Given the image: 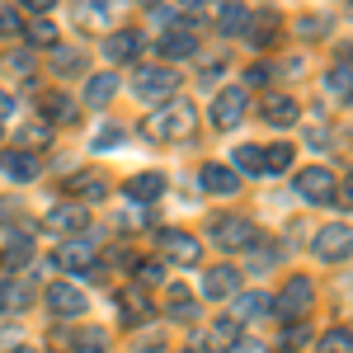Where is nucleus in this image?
Returning <instances> with one entry per match:
<instances>
[{
	"label": "nucleus",
	"mask_w": 353,
	"mask_h": 353,
	"mask_svg": "<svg viewBox=\"0 0 353 353\" xmlns=\"http://www.w3.org/2000/svg\"><path fill=\"white\" fill-rule=\"evenodd\" d=\"M301 344H306V325H301V321H292V325L283 330V349H301Z\"/></svg>",
	"instance_id": "nucleus-42"
},
{
	"label": "nucleus",
	"mask_w": 353,
	"mask_h": 353,
	"mask_svg": "<svg viewBox=\"0 0 353 353\" xmlns=\"http://www.w3.org/2000/svg\"><path fill=\"white\" fill-rule=\"evenodd\" d=\"M231 353H264V344H254V339H245V344H236Z\"/></svg>",
	"instance_id": "nucleus-46"
},
{
	"label": "nucleus",
	"mask_w": 353,
	"mask_h": 353,
	"mask_svg": "<svg viewBox=\"0 0 353 353\" xmlns=\"http://www.w3.org/2000/svg\"><path fill=\"white\" fill-rule=\"evenodd\" d=\"M325 81H330V90H334V94H353V66H334Z\"/></svg>",
	"instance_id": "nucleus-39"
},
{
	"label": "nucleus",
	"mask_w": 353,
	"mask_h": 353,
	"mask_svg": "<svg viewBox=\"0 0 353 353\" xmlns=\"http://www.w3.org/2000/svg\"><path fill=\"white\" fill-rule=\"evenodd\" d=\"M321 353H353V330L349 325H334L321 334Z\"/></svg>",
	"instance_id": "nucleus-29"
},
{
	"label": "nucleus",
	"mask_w": 353,
	"mask_h": 353,
	"mask_svg": "<svg viewBox=\"0 0 353 353\" xmlns=\"http://www.w3.org/2000/svg\"><path fill=\"white\" fill-rule=\"evenodd\" d=\"M76 344H81L76 353H109V334H104V330H85Z\"/></svg>",
	"instance_id": "nucleus-38"
},
{
	"label": "nucleus",
	"mask_w": 353,
	"mask_h": 353,
	"mask_svg": "<svg viewBox=\"0 0 353 353\" xmlns=\"http://www.w3.org/2000/svg\"><path fill=\"white\" fill-rule=\"evenodd\" d=\"M212 241L226 245V250H250V245H259V231H254V221L217 217V221H212Z\"/></svg>",
	"instance_id": "nucleus-8"
},
{
	"label": "nucleus",
	"mask_w": 353,
	"mask_h": 353,
	"mask_svg": "<svg viewBox=\"0 0 353 353\" xmlns=\"http://www.w3.org/2000/svg\"><path fill=\"white\" fill-rule=\"evenodd\" d=\"M297 33L301 38H321V33H330V14H306L297 24Z\"/></svg>",
	"instance_id": "nucleus-40"
},
{
	"label": "nucleus",
	"mask_w": 353,
	"mask_h": 353,
	"mask_svg": "<svg viewBox=\"0 0 353 353\" xmlns=\"http://www.w3.org/2000/svg\"><path fill=\"white\" fill-rule=\"evenodd\" d=\"M241 344L236 339V321H217V325H208V334H203V349L208 353H231Z\"/></svg>",
	"instance_id": "nucleus-26"
},
{
	"label": "nucleus",
	"mask_w": 353,
	"mask_h": 353,
	"mask_svg": "<svg viewBox=\"0 0 353 353\" xmlns=\"http://www.w3.org/2000/svg\"><path fill=\"white\" fill-rule=\"evenodd\" d=\"M10 71H14V76H33V61H28L24 52H14L10 57Z\"/></svg>",
	"instance_id": "nucleus-44"
},
{
	"label": "nucleus",
	"mask_w": 353,
	"mask_h": 353,
	"mask_svg": "<svg viewBox=\"0 0 353 353\" xmlns=\"http://www.w3.org/2000/svg\"><path fill=\"white\" fill-rule=\"evenodd\" d=\"M297 118H301V109H297L292 94H269V99H264V123H269V128H292Z\"/></svg>",
	"instance_id": "nucleus-21"
},
{
	"label": "nucleus",
	"mask_w": 353,
	"mask_h": 353,
	"mask_svg": "<svg viewBox=\"0 0 353 353\" xmlns=\"http://www.w3.org/2000/svg\"><path fill=\"white\" fill-rule=\"evenodd\" d=\"M19 137H24V146H19V151H28V146H52V128H48V123H28Z\"/></svg>",
	"instance_id": "nucleus-36"
},
{
	"label": "nucleus",
	"mask_w": 353,
	"mask_h": 353,
	"mask_svg": "<svg viewBox=\"0 0 353 353\" xmlns=\"http://www.w3.org/2000/svg\"><path fill=\"white\" fill-rule=\"evenodd\" d=\"M245 24H250V10H245V5H221L217 10V28L221 33H245Z\"/></svg>",
	"instance_id": "nucleus-28"
},
{
	"label": "nucleus",
	"mask_w": 353,
	"mask_h": 353,
	"mask_svg": "<svg viewBox=\"0 0 353 353\" xmlns=\"http://www.w3.org/2000/svg\"><path fill=\"white\" fill-rule=\"evenodd\" d=\"M269 76H273V71L264 66V61H254V66L245 71V81H250V85H269Z\"/></svg>",
	"instance_id": "nucleus-43"
},
{
	"label": "nucleus",
	"mask_w": 353,
	"mask_h": 353,
	"mask_svg": "<svg viewBox=\"0 0 353 353\" xmlns=\"http://www.w3.org/2000/svg\"><path fill=\"white\" fill-rule=\"evenodd\" d=\"M174 90H179V76L170 66H137V76H132L137 99H170Z\"/></svg>",
	"instance_id": "nucleus-5"
},
{
	"label": "nucleus",
	"mask_w": 353,
	"mask_h": 353,
	"mask_svg": "<svg viewBox=\"0 0 353 353\" xmlns=\"http://www.w3.org/2000/svg\"><path fill=\"white\" fill-rule=\"evenodd\" d=\"M311 301H316V288H311V278H301V273H297V278L283 283V292H278V301H273V311L292 325V321H301V316L311 311Z\"/></svg>",
	"instance_id": "nucleus-3"
},
{
	"label": "nucleus",
	"mask_w": 353,
	"mask_h": 353,
	"mask_svg": "<svg viewBox=\"0 0 353 353\" xmlns=\"http://www.w3.org/2000/svg\"><path fill=\"white\" fill-rule=\"evenodd\" d=\"M231 301H236V306H231V321H236V325H241V321H259V316L273 306L264 292H236Z\"/></svg>",
	"instance_id": "nucleus-25"
},
{
	"label": "nucleus",
	"mask_w": 353,
	"mask_h": 353,
	"mask_svg": "<svg viewBox=\"0 0 353 353\" xmlns=\"http://www.w3.org/2000/svg\"><path fill=\"white\" fill-rule=\"evenodd\" d=\"M292 156H297L292 146H269V151H264V174H283V170L292 165Z\"/></svg>",
	"instance_id": "nucleus-33"
},
{
	"label": "nucleus",
	"mask_w": 353,
	"mask_h": 353,
	"mask_svg": "<svg viewBox=\"0 0 353 353\" xmlns=\"http://www.w3.org/2000/svg\"><path fill=\"white\" fill-rule=\"evenodd\" d=\"M10 353H38V349H28V344H14V349H10Z\"/></svg>",
	"instance_id": "nucleus-47"
},
{
	"label": "nucleus",
	"mask_w": 353,
	"mask_h": 353,
	"mask_svg": "<svg viewBox=\"0 0 353 353\" xmlns=\"http://www.w3.org/2000/svg\"><path fill=\"white\" fill-rule=\"evenodd\" d=\"M28 250H33V245H28V236H24V231H14V236L5 241V264H10V269H19V264L28 259Z\"/></svg>",
	"instance_id": "nucleus-32"
},
{
	"label": "nucleus",
	"mask_w": 353,
	"mask_h": 353,
	"mask_svg": "<svg viewBox=\"0 0 353 353\" xmlns=\"http://www.w3.org/2000/svg\"><path fill=\"white\" fill-rule=\"evenodd\" d=\"M245 109H250L245 90L241 85H226L217 99H212V123H217V128H236V123L245 118Z\"/></svg>",
	"instance_id": "nucleus-11"
},
{
	"label": "nucleus",
	"mask_w": 353,
	"mask_h": 353,
	"mask_svg": "<svg viewBox=\"0 0 353 353\" xmlns=\"http://www.w3.org/2000/svg\"><path fill=\"white\" fill-rule=\"evenodd\" d=\"M156 245H161L165 264H174V269H193V264L203 259V245H198V236H189V231H174V226H161V231H156Z\"/></svg>",
	"instance_id": "nucleus-2"
},
{
	"label": "nucleus",
	"mask_w": 353,
	"mask_h": 353,
	"mask_svg": "<svg viewBox=\"0 0 353 353\" xmlns=\"http://www.w3.org/2000/svg\"><path fill=\"white\" fill-rule=\"evenodd\" d=\"M170 316H174V321H193V316H198L189 288H170Z\"/></svg>",
	"instance_id": "nucleus-30"
},
{
	"label": "nucleus",
	"mask_w": 353,
	"mask_h": 353,
	"mask_svg": "<svg viewBox=\"0 0 353 353\" xmlns=\"http://www.w3.org/2000/svg\"><path fill=\"white\" fill-rule=\"evenodd\" d=\"M19 33H24V19H19V10L0 5V38L10 43V38H19Z\"/></svg>",
	"instance_id": "nucleus-37"
},
{
	"label": "nucleus",
	"mask_w": 353,
	"mask_h": 353,
	"mask_svg": "<svg viewBox=\"0 0 353 353\" xmlns=\"http://www.w3.org/2000/svg\"><path fill=\"white\" fill-rule=\"evenodd\" d=\"M33 306V283L28 278H5L0 283V311L14 316V311H28Z\"/></svg>",
	"instance_id": "nucleus-16"
},
{
	"label": "nucleus",
	"mask_w": 353,
	"mask_h": 353,
	"mask_svg": "<svg viewBox=\"0 0 353 353\" xmlns=\"http://www.w3.org/2000/svg\"><path fill=\"white\" fill-rule=\"evenodd\" d=\"M48 231H66V236H76V231H90V217H85L81 203H57L52 212H48Z\"/></svg>",
	"instance_id": "nucleus-15"
},
{
	"label": "nucleus",
	"mask_w": 353,
	"mask_h": 353,
	"mask_svg": "<svg viewBox=\"0 0 353 353\" xmlns=\"http://www.w3.org/2000/svg\"><path fill=\"white\" fill-rule=\"evenodd\" d=\"M311 254H316V259H325V264L349 259V254H353V226H339V221L321 226V231H316V241H311Z\"/></svg>",
	"instance_id": "nucleus-4"
},
{
	"label": "nucleus",
	"mask_w": 353,
	"mask_h": 353,
	"mask_svg": "<svg viewBox=\"0 0 353 353\" xmlns=\"http://www.w3.org/2000/svg\"><path fill=\"white\" fill-rule=\"evenodd\" d=\"M156 48H161V57L179 61V57H193V52H198V33H193V28H165Z\"/></svg>",
	"instance_id": "nucleus-17"
},
{
	"label": "nucleus",
	"mask_w": 353,
	"mask_h": 353,
	"mask_svg": "<svg viewBox=\"0 0 353 353\" xmlns=\"http://www.w3.org/2000/svg\"><path fill=\"white\" fill-rule=\"evenodd\" d=\"M43 301H48V311H52L57 321H76V316H85V306H90L76 283H52L43 292Z\"/></svg>",
	"instance_id": "nucleus-7"
},
{
	"label": "nucleus",
	"mask_w": 353,
	"mask_h": 353,
	"mask_svg": "<svg viewBox=\"0 0 353 353\" xmlns=\"http://www.w3.org/2000/svg\"><path fill=\"white\" fill-rule=\"evenodd\" d=\"M165 193V174L161 170H146V174H132L128 184H123V198H132V203H156Z\"/></svg>",
	"instance_id": "nucleus-14"
},
{
	"label": "nucleus",
	"mask_w": 353,
	"mask_h": 353,
	"mask_svg": "<svg viewBox=\"0 0 353 353\" xmlns=\"http://www.w3.org/2000/svg\"><path fill=\"white\" fill-rule=\"evenodd\" d=\"M344 203H353V174H349V193H344Z\"/></svg>",
	"instance_id": "nucleus-48"
},
{
	"label": "nucleus",
	"mask_w": 353,
	"mask_h": 353,
	"mask_svg": "<svg viewBox=\"0 0 353 353\" xmlns=\"http://www.w3.org/2000/svg\"><path fill=\"white\" fill-rule=\"evenodd\" d=\"M38 113H43L48 123H76V113H81V104H76L71 94H61V90H52V94H43V104H38Z\"/></svg>",
	"instance_id": "nucleus-22"
},
{
	"label": "nucleus",
	"mask_w": 353,
	"mask_h": 353,
	"mask_svg": "<svg viewBox=\"0 0 353 353\" xmlns=\"http://www.w3.org/2000/svg\"><path fill=\"white\" fill-rule=\"evenodd\" d=\"M118 316H123V325H146V321L156 316L151 292H146V288H137V283H128V288L118 292Z\"/></svg>",
	"instance_id": "nucleus-9"
},
{
	"label": "nucleus",
	"mask_w": 353,
	"mask_h": 353,
	"mask_svg": "<svg viewBox=\"0 0 353 353\" xmlns=\"http://www.w3.org/2000/svg\"><path fill=\"white\" fill-rule=\"evenodd\" d=\"M66 189L76 193V198H81V208H85V203H99V198H109V179H104L99 170H81V174H76Z\"/></svg>",
	"instance_id": "nucleus-20"
},
{
	"label": "nucleus",
	"mask_w": 353,
	"mask_h": 353,
	"mask_svg": "<svg viewBox=\"0 0 353 353\" xmlns=\"http://www.w3.org/2000/svg\"><path fill=\"white\" fill-rule=\"evenodd\" d=\"M118 141H123V128L109 123V128H99V137H94V151H109V146H118Z\"/></svg>",
	"instance_id": "nucleus-41"
},
{
	"label": "nucleus",
	"mask_w": 353,
	"mask_h": 353,
	"mask_svg": "<svg viewBox=\"0 0 353 353\" xmlns=\"http://www.w3.org/2000/svg\"><path fill=\"white\" fill-rule=\"evenodd\" d=\"M273 33H278V14H273V10L250 14V24H245V43H250V48H269Z\"/></svg>",
	"instance_id": "nucleus-23"
},
{
	"label": "nucleus",
	"mask_w": 353,
	"mask_h": 353,
	"mask_svg": "<svg viewBox=\"0 0 353 353\" xmlns=\"http://www.w3.org/2000/svg\"><path fill=\"white\" fill-rule=\"evenodd\" d=\"M236 170L264 174V146H236Z\"/></svg>",
	"instance_id": "nucleus-31"
},
{
	"label": "nucleus",
	"mask_w": 353,
	"mask_h": 353,
	"mask_svg": "<svg viewBox=\"0 0 353 353\" xmlns=\"http://www.w3.org/2000/svg\"><path fill=\"white\" fill-rule=\"evenodd\" d=\"M52 264H57V269H66V273H94V269H99V254H94V245H90V241H66L52 254Z\"/></svg>",
	"instance_id": "nucleus-10"
},
{
	"label": "nucleus",
	"mask_w": 353,
	"mask_h": 353,
	"mask_svg": "<svg viewBox=\"0 0 353 353\" xmlns=\"http://www.w3.org/2000/svg\"><path fill=\"white\" fill-rule=\"evenodd\" d=\"M52 66L61 71V76H66V71H81V66H85V52H76V48H61V43H57V48H52Z\"/></svg>",
	"instance_id": "nucleus-34"
},
{
	"label": "nucleus",
	"mask_w": 353,
	"mask_h": 353,
	"mask_svg": "<svg viewBox=\"0 0 353 353\" xmlns=\"http://www.w3.org/2000/svg\"><path fill=\"white\" fill-rule=\"evenodd\" d=\"M24 33H28V38H33V48H48V52H52V48H57V24H52V19H48V14H38L33 24H24Z\"/></svg>",
	"instance_id": "nucleus-27"
},
{
	"label": "nucleus",
	"mask_w": 353,
	"mask_h": 353,
	"mask_svg": "<svg viewBox=\"0 0 353 353\" xmlns=\"http://www.w3.org/2000/svg\"><path fill=\"white\" fill-rule=\"evenodd\" d=\"M0 174L14 179V184H28V179L43 174V161H38L33 151H5V156H0Z\"/></svg>",
	"instance_id": "nucleus-13"
},
{
	"label": "nucleus",
	"mask_w": 353,
	"mask_h": 353,
	"mask_svg": "<svg viewBox=\"0 0 353 353\" xmlns=\"http://www.w3.org/2000/svg\"><path fill=\"white\" fill-rule=\"evenodd\" d=\"M141 48H146V38H141L137 28H118L109 43H104L109 61H137V57H141Z\"/></svg>",
	"instance_id": "nucleus-18"
},
{
	"label": "nucleus",
	"mask_w": 353,
	"mask_h": 353,
	"mask_svg": "<svg viewBox=\"0 0 353 353\" xmlns=\"http://www.w3.org/2000/svg\"><path fill=\"white\" fill-rule=\"evenodd\" d=\"M0 118H14V99H10L5 90H0Z\"/></svg>",
	"instance_id": "nucleus-45"
},
{
	"label": "nucleus",
	"mask_w": 353,
	"mask_h": 353,
	"mask_svg": "<svg viewBox=\"0 0 353 353\" xmlns=\"http://www.w3.org/2000/svg\"><path fill=\"white\" fill-rule=\"evenodd\" d=\"M198 132V109L184 104V99H170L146 118V137L151 141H189Z\"/></svg>",
	"instance_id": "nucleus-1"
},
{
	"label": "nucleus",
	"mask_w": 353,
	"mask_h": 353,
	"mask_svg": "<svg viewBox=\"0 0 353 353\" xmlns=\"http://www.w3.org/2000/svg\"><path fill=\"white\" fill-rule=\"evenodd\" d=\"M297 198L301 203H311V208H321V203H330L334 198V174H330L325 165H311V170H301L297 174Z\"/></svg>",
	"instance_id": "nucleus-6"
},
{
	"label": "nucleus",
	"mask_w": 353,
	"mask_h": 353,
	"mask_svg": "<svg viewBox=\"0 0 353 353\" xmlns=\"http://www.w3.org/2000/svg\"><path fill=\"white\" fill-rule=\"evenodd\" d=\"M113 94H118V76H113V71H99V76L85 81V104H90V109H104Z\"/></svg>",
	"instance_id": "nucleus-24"
},
{
	"label": "nucleus",
	"mask_w": 353,
	"mask_h": 353,
	"mask_svg": "<svg viewBox=\"0 0 353 353\" xmlns=\"http://www.w3.org/2000/svg\"><path fill=\"white\" fill-rule=\"evenodd\" d=\"M165 278V259H141L137 264V288H151V283H161Z\"/></svg>",
	"instance_id": "nucleus-35"
},
{
	"label": "nucleus",
	"mask_w": 353,
	"mask_h": 353,
	"mask_svg": "<svg viewBox=\"0 0 353 353\" xmlns=\"http://www.w3.org/2000/svg\"><path fill=\"white\" fill-rule=\"evenodd\" d=\"M198 184H203L208 193H217V198H226V193H241L236 170H226V165H203V170H198Z\"/></svg>",
	"instance_id": "nucleus-19"
},
{
	"label": "nucleus",
	"mask_w": 353,
	"mask_h": 353,
	"mask_svg": "<svg viewBox=\"0 0 353 353\" xmlns=\"http://www.w3.org/2000/svg\"><path fill=\"white\" fill-rule=\"evenodd\" d=\"M236 288H241V269H236V264H217V269L203 273V297L208 301L236 297Z\"/></svg>",
	"instance_id": "nucleus-12"
}]
</instances>
